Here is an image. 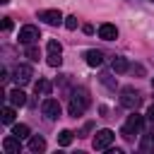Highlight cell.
Wrapping results in <instances>:
<instances>
[{
	"mask_svg": "<svg viewBox=\"0 0 154 154\" xmlns=\"http://www.w3.org/2000/svg\"><path fill=\"white\" fill-rule=\"evenodd\" d=\"M87 106H89V91H87L84 87H77V89H72V99H70L67 113H70L72 118H79V116L87 111Z\"/></svg>",
	"mask_w": 154,
	"mask_h": 154,
	"instance_id": "obj_1",
	"label": "cell"
},
{
	"mask_svg": "<svg viewBox=\"0 0 154 154\" xmlns=\"http://www.w3.org/2000/svg\"><path fill=\"white\" fill-rule=\"evenodd\" d=\"M140 103H142V96H140L137 89L125 87V89L120 91V106H123V108H128V111H137Z\"/></svg>",
	"mask_w": 154,
	"mask_h": 154,
	"instance_id": "obj_2",
	"label": "cell"
},
{
	"mask_svg": "<svg viewBox=\"0 0 154 154\" xmlns=\"http://www.w3.org/2000/svg\"><path fill=\"white\" fill-rule=\"evenodd\" d=\"M142 123H144V118H142V116H140V113L135 111V113H132V116H130V118L125 120V125H123L120 135H123L125 140H132V137H135V135H137V132L142 130Z\"/></svg>",
	"mask_w": 154,
	"mask_h": 154,
	"instance_id": "obj_3",
	"label": "cell"
},
{
	"mask_svg": "<svg viewBox=\"0 0 154 154\" xmlns=\"http://www.w3.org/2000/svg\"><path fill=\"white\" fill-rule=\"evenodd\" d=\"M113 140H116V132L108 130V128H103V130H99V132L94 135L91 144H94V149H108V147L113 144Z\"/></svg>",
	"mask_w": 154,
	"mask_h": 154,
	"instance_id": "obj_4",
	"label": "cell"
},
{
	"mask_svg": "<svg viewBox=\"0 0 154 154\" xmlns=\"http://www.w3.org/2000/svg\"><path fill=\"white\" fill-rule=\"evenodd\" d=\"M41 38V31H38V26H34V24H24L22 29H19V43H24V46H31V43H36Z\"/></svg>",
	"mask_w": 154,
	"mask_h": 154,
	"instance_id": "obj_5",
	"label": "cell"
},
{
	"mask_svg": "<svg viewBox=\"0 0 154 154\" xmlns=\"http://www.w3.org/2000/svg\"><path fill=\"white\" fill-rule=\"evenodd\" d=\"M41 113H43L48 120H55V118H60V103H58L55 99H46V101L41 103Z\"/></svg>",
	"mask_w": 154,
	"mask_h": 154,
	"instance_id": "obj_6",
	"label": "cell"
},
{
	"mask_svg": "<svg viewBox=\"0 0 154 154\" xmlns=\"http://www.w3.org/2000/svg\"><path fill=\"white\" fill-rule=\"evenodd\" d=\"M12 75H14V82L17 84H29L31 77H34V70H31V65H17Z\"/></svg>",
	"mask_w": 154,
	"mask_h": 154,
	"instance_id": "obj_7",
	"label": "cell"
},
{
	"mask_svg": "<svg viewBox=\"0 0 154 154\" xmlns=\"http://www.w3.org/2000/svg\"><path fill=\"white\" fill-rule=\"evenodd\" d=\"M38 19H43V22L51 24V26H58L65 17H63L60 10H41V12H38Z\"/></svg>",
	"mask_w": 154,
	"mask_h": 154,
	"instance_id": "obj_8",
	"label": "cell"
},
{
	"mask_svg": "<svg viewBox=\"0 0 154 154\" xmlns=\"http://www.w3.org/2000/svg\"><path fill=\"white\" fill-rule=\"evenodd\" d=\"M99 36H101L103 41H116V38H118V26L111 24V22H103V24L99 26Z\"/></svg>",
	"mask_w": 154,
	"mask_h": 154,
	"instance_id": "obj_9",
	"label": "cell"
},
{
	"mask_svg": "<svg viewBox=\"0 0 154 154\" xmlns=\"http://www.w3.org/2000/svg\"><path fill=\"white\" fill-rule=\"evenodd\" d=\"M2 149H5V154H19V149H22L19 137H14V135L5 137V140H2Z\"/></svg>",
	"mask_w": 154,
	"mask_h": 154,
	"instance_id": "obj_10",
	"label": "cell"
},
{
	"mask_svg": "<svg viewBox=\"0 0 154 154\" xmlns=\"http://www.w3.org/2000/svg\"><path fill=\"white\" fill-rule=\"evenodd\" d=\"M84 58H87V65H91V67H99V65L103 63V53H101V51H96V48L87 51V53H84Z\"/></svg>",
	"mask_w": 154,
	"mask_h": 154,
	"instance_id": "obj_11",
	"label": "cell"
},
{
	"mask_svg": "<svg viewBox=\"0 0 154 154\" xmlns=\"http://www.w3.org/2000/svg\"><path fill=\"white\" fill-rule=\"evenodd\" d=\"M7 101H10L12 106H17V108H19V106H24V103H26V94H24L22 89H12V91L7 94Z\"/></svg>",
	"mask_w": 154,
	"mask_h": 154,
	"instance_id": "obj_12",
	"label": "cell"
},
{
	"mask_svg": "<svg viewBox=\"0 0 154 154\" xmlns=\"http://www.w3.org/2000/svg\"><path fill=\"white\" fill-rule=\"evenodd\" d=\"M46 149V140L41 137V135H34V137H29V152H43Z\"/></svg>",
	"mask_w": 154,
	"mask_h": 154,
	"instance_id": "obj_13",
	"label": "cell"
},
{
	"mask_svg": "<svg viewBox=\"0 0 154 154\" xmlns=\"http://www.w3.org/2000/svg\"><path fill=\"white\" fill-rule=\"evenodd\" d=\"M111 67H113V72H128V70H130V63H128L125 58L116 55V58L111 60Z\"/></svg>",
	"mask_w": 154,
	"mask_h": 154,
	"instance_id": "obj_14",
	"label": "cell"
},
{
	"mask_svg": "<svg viewBox=\"0 0 154 154\" xmlns=\"http://www.w3.org/2000/svg\"><path fill=\"white\" fill-rule=\"evenodd\" d=\"M14 108H17V106H12V103L2 108V116H0V120H2L5 125H12V123H14Z\"/></svg>",
	"mask_w": 154,
	"mask_h": 154,
	"instance_id": "obj_15",
	"label": "cell"
},
{
	"mask_svg": "<svg viewBox=\"0 0 154 154\" xmlns=\"http://www.w3.org/2000/svg\"><path fill=\"white\" fill-rule=\"evenodd\" d=\"M34 91L41 94V96H48V94H51V82H48V79H38V82L34 84Z\"/></svg>",
	"mask_w": 154,
	"mask_h": 154,
	"instance_id": "obj_16",
	"label": "cell"
},
{
	"mask_svg": "<svg viewBox=\"0 0 154 154\" xmlns=\"http://www.w3.org/2000/svg\"><path fill=\"white\" fill-rule=\"evenodd\" d=\"M12 135H14V137H19V140L29 137V125H24V123H17V125H12Z\"/></svg>",
	"mask_w": 154,
	"mask_h": 154,
	"instance_id": "obj_17",
	"label": "cell"
},
{
	"mask_svg": "<svg viewBox=\"0 0 154 154\" xmlns=\"http://www.w3.org/2000/svg\"><path fill=\"white\" fill-rule=\"evenodd\" d=\"M72 140H75V132H72V130H63V132L58 135V144H60V147H67Z\"/></svg>",
	"mask_w": 154,
	"mask_h": 154,
	"instance_id": "obj_18",
	"label": "cell"
},
{
	"mask_svg": "<svg viewBox=\"0 0 154 154\" xmlns=\"http://www.w3.org/2000/svg\"><path fill=\"white\" fill-rule=\"evenodd\" d=\"M140 149H142V152H152V149H154V132H149V135H144V137H142Z\"/></svg>",
	"mask_w": 154,
	"mask_h": 154,
	"instance_id": "obj_19",
	"label": "cell"
},
{
	"mask_svg": "<svg viewBox=\"0 0 154 154\" xmlns=\"http://www.w3.org/2000/svg\"><path fill=\"white\" fill-rule=\"evenodd\" d=\"M46 48H48V53H55V55H60V53H63V46H60V43H58L55 38H51Z\"/></svg>",
	"mask_w": 154,
	"mask_h": 154,
	"instance_id": "obj_20",
	"label": "cell"
},
{
	"mask_svg": "<svg viewBox=\"0 0 154 154\" xmlns=\"http://www.w3.org/2000/svg\"><path fill=\"white\" fill-rule=\"evenodd\" d=\"M26 58H29V60H34V63L38 60V48H36L34 43H31V46H26Z\"/></svg>",
	"mask_w": 154,
	"mask_h": 154,
	"instance_id": "obj_21",
	"label": "cell"
},
{
	"mask_svg": "<svg viewBox=\"0 0 154 154\" xmlns=\"http://www.w3.org/2000/svg\"><path fill=\"white\" fill-rule=\"evenodd\" d=\"M48 65H51V67H60V65H63V58L55 55V53H48Z\"/></svg>",
	"mask_w": 154,
	"mask_h": 154,
	"instance_id": "obj_22",
	"label": "cell"
},
{
	"mask_svg": "<svg viewBox=\"0 0 154 154\" xmlns=\"http://www.w3.org/2000/svg\"><path fill=\"white\" fill-rule=\"evenodd\" d=\"M101 82L108 87V89H116V79H113V75H108V72H103L101 75Z\"/></svg>",
	"mask_w": 154,
	"mask_h": 154,
	"instance_id": "obj_23",
	"label": "cell"
},
{
	"mask_svg": "<svg viewBox=\"0 0 154 154\" xmlns=\"http://www.w3.org/2000/svg\"><path fill=\"white\" fill-rule=\"evenodd\" d=\"M65 26L72 31V29H77V17L75 14H70V17H65Z\"/></svg>",
	"mask_w": 154,
	"mask_h": 154,
	"instance_id": "obj_24",
	"label": "cell"
},
{
	"mask_svg": "<svg viewBox=\"0 0 154 154\" xmlns=\"http://www.w3.org/2000/svg\"><path fill=\"white\" fill-rule=\"evenodd\" d=\"M2 29H5V31L12 29V19H10V17H2Z\"/></svg>",
	"mask_w": 154,
	"mask_h": 154,
	"instance_id": "obj_25",
	"label": "cell"
},
{
	"mask_svg": "<svg viewBox=\"0 0 154 154\" xmlns=\"http://www.w3.org/2000/svg\"><path fill=\"white\" fill-rule=\"evenodd\" d=\"M147 120H149V123H154V103L147 108Z\"/></svg>",
	"mask_w": 154,
	"mask_h": 154,
	"instance_id": "obj_26",
	"label": "cell"
},
{
	"mask_svg": "<svg viewBox=\"0 0 154 154\" xmlns=\"http://www.w3.org/2000/svg\"><path fill=\"white\" fill-rule=\"evenodd\" d=\"M7 79H10V72H7V70H2V72H0V82H2V84H5V82H7Z\"/></svg>",
	"mask_w": 154,
	"mask_h": 154,
	"instance_id": "obj_27",
	"label": "cell"
},
{
	"mask_svg": "<svg viewBox=\"0 0 154 154\" xmlns=\"http://www.w3.org/2000/svg\"><path fill=\"white\" fill-rule=\"evenodd\" d=\"M82 31H84V34H94V26H91V24H84Z\"/></svg>",
	"mask_w": 154,
	"mask_h": 154,
	"instance_id": "obj_28",
	"label": "cell"
},
{
	"mask_svg": "<svg viewBox=\"0 0 154 154\" xmlns=\"http://www.w3.org/2000/svg\"><path fill=\"white\" fill-rule=\"evenodd\" d=\"M132 72H137V75H144V67H142V65H135V67H132Z\"/></svg>",
	"mask_w": 154,
	"mask_h": 154,
	"instance_id": "obj_29",
	"label": "cell"
},
{
	"mask_svg": "<svg viewBox=\"0 0 154 154\" xmlns=\"http://www.w3.org/2000/svg\"><path fill=\"white\" fill-rule=\"evenodd\" d=\"M0 2H2V5H7V2H10V0H0Z\"/></svg>",
	"mask_w": 154,
	"mask_h": 154,
	"instance_id": "obj_30",
	"label": "cell"
},
{
	"mask_svg": "<svg viewBox=\"0 0 154 154\" xmlns=\"http://www.w3.org/2000/svg\"><path fill=\"white\" fill-rule=\"evenodd\" d=\"M152 87H154V77H152Z\"/></svg>",
	"mask_w": 154,
	"mask_h": 154,
	"instance_id": "obj_31",
	"label": "cell"
},
{
	"mask_svg": "<svg viewBox=\"0 0 154 154\" xmlns=\"http://www.w3.org/2000/svg\"><path fill=\"white\" fill-rule=\"evenodd\" d=\"M152 2H154V0H152Z\"/></svg>",
	"mask_w": 154,
	"mask_h": 154,
	"instance_id": "obj_32",
	"label": "cell"
}]
</instances>
